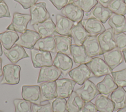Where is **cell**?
<instances>
[{
    "label": "cell",
    "mask_w": 126,
    "mask_h": 112,
    "mask_svg": "<svg viewBox=\"0 0 126 112\" xmlns=\"http://www.w3.org/2000/svg\"><path fill=\"white\" fill-rule=\"evenodd\" d=\"M21 67L15 64H8L2 69V79L1 84L14 85L20 82Z\"/></svg>",
    "instance_id": "cell-1"
},
{
    "label": "cell",
    "mask_w": 126,
    "mask_h": 112,
    "mask_svg": "<svg viewBox=\"0 0 126 112\" xmlns=\"http://www.w3.org/2000/svg\"><path fill=\"white\" fill-rule=\"evenodd\" d=\"M92 74L96 77H101L111 74L112 70L104 60L98 57H93L86 64Z\"/></svg>",
    "instance_id": "cell-2"
},
{
    "label": "cell",
    "mask_w": 126,
    "mask_h": 112,
    "mask_svg": "<svg viewBox=\"0 0 126 112\" xmlns=\"http://www.w3.org/2000/svg\"><path fill=\"white\" fill-rule=\"evenodd\" d=\"M33 66L35 68L53 65V60L50 52L32 49L31 51Z\"/></svg>",
    "instance_id": "cell-3"
},
{
    "label": "cell",
    "mask_w": 126,
    "mask_h": 112,
    "mask_svg": "<svg viewBox=\"0 0 126 112\" xmlns=\"http://www.w3.org/2000/svg\"><path fill=\"white\" fill-rule=\"evenodd\" d=\"M30 8L32 25L42 23L50 18V14L46 9V4L44 2L36 3Z\"/></svg>",
    "instance_id": "cell-4"
},
{
    "label": "cell",
    "mask_w": 126,
    "mask_h": 112,
    "mask_svg": "<svg viewBox=\"0 0 126 112\" xmlns=\"http://www.w3.org/2000/svg\"><path fill=\"white\" fill-rule=\"evenodd\" d=\"M31 20V15L15 12L13 14L11 24L6 29L22 33L27 30L28 24Z\"/></svg>",
    "instance_id": "cell-5"
},
{
    "label": "cell",
    "mask_w": 126,
    "mask_h": 112,
    "mask_svg": "<svg viewBox=\"0 0 126 112\" xmlns=\"http://www.w3.org/2000/svg\"><path fill=\"white\" fill-rule=\"evenodd\" d=\"M115 34L113 29L109 28L97 35V39L103 54L116 48Z\"/></svg>",
    "instance_id": "cell-6"
},
{
    "label": "cell",
    "mask_w": 126,
    "mask_h": 112,
    "mask_svg": "<svg viewBox=\"0 0 126 112\" xmlns=\"http://www.w3.org/2000/svg\"><path fill=\"white\" fill-rule=\"evenodd\" d=\"M75 91L85 102L91 101L99 94L96 85L89 79Z\"/></svg>",
    "instance_id": "cell-7"
},
{
    "label": "cell",
    "mask_w": 126,
    "mask_h": 112,
    "mask_svg": "<svg viewBox=\"0 0 126 112\" xmlns=\"http://www.w3.org/2000/svg\"><path fill=\"white\" fill-rule=\"evenodd\" d=\"M68 75L72 80L80 85L92 76V73L86 64H80L78 66L71 69Z\"/></svg>",
    "instance_id": "cell-8"
},
{
    "label": "cell",
    "mask_w": 126,
    "mask_h": 112,
    "mask_svg": "<svg viewBox=\"0 0 126 112\" xmlns=\"http://www.w3.org/2000/svg\"><path fill=\"white\" fill-rule=\"evenodd\" d=\"M41 38L40 35L36 31L27 29L21 34L15 44L32 50L33 49L36 42Z\"/></svg>",
    "instance_id": "cell-9"
},
{
    "label": "cell",
    "mask_w": 126,
    "mask_h": 112,
    "mask_svg": "<svg viewBox=\"0 0 126 112\" xmlns=\"http://www.w3.org/2000/svg\"><path fill=\"white\" fill-rule=\"evenodd\" d=\"M56 89L58 97L67 98L74 91L76 83L72 79L63 78L56 81Z\"/></svg>",
    "instance_id": "cell-10"
},
{
    "label": "cell",
    "mask_w": 126,
    "mask_h": 112,
    "mask_svg": "<svg viewBox=\"0 0 126 112\" xmlns=\"http://www.w3.org/2000/svg\"><path fill=\"white\" fill-rule=\"evenodd\" d=\"M23 99L32 104L39 105L41 103V92L39 85H23L22 88Z\"/></svg>",
    "instance_id": "cell-11"
},
{
    "label": "cell",
    "mask_w": 126,
    "mask_h": 112,
    "mask_svg": "<svg viewBox=\"0 0 126 112\" xmlns=\"http://www.w3.org/2000/svg\"><path fill=\"white\" fill-rule=\"evenodd\" d=\"M53 65L61 71L63 76H66L72 69L73 61L69 56L57 53L53 61Z\"/></svg>",
    "instance_id": "cell-12"
},
{
    "label": "cell",
    "mask_w": 126,
    "mask_h": 112,
    "mask_svg": "<svg viewBox=\"0 0 126 112\" xmlns=\"http://www.w3.org/2000/svg\"><path fill=\"white\" fill-rule=\"evenodd\" d=\"M61 75V71L53 65L42 67L40 70L37 83L56 81Z\"/></svg>",
    "instance_id": "cell-13"
},
{
    "label": "cell",
    "mask_w": 126,
    "mask_h": 112,
    "mask_svg": "<svg viewBox=\"0 0 126 112\" xmlns=\"http://www.w3.org/2000/svg\"><path fill=\"white\" fill-rule=\"evenodd\" d=\"M62 14L77 24L81 22L84 15V12L74 2L71 3L64 7L61 10Z\"/></svg>",
    "instance_id": "cell-14"
},
{
    "label": "cell",
    "mask_w": 126,
    "mask_h": 112,
    "mask_svg": "<svg viewBox=\"0 0 126 112\" xmlns=\"http://www.w3.org/2000/svg\"><path fill=\"white\" fill-rule=\"evenodd\" d=\"M75 23L60 14L56 15V32L60 35L71 37V30Z\"/></svg>",
    "instance_id": "cell-15"
},
{
    "label": "cell",
    "mask_w": 126,
    "mask_h": 112,
    "mask_svg": "<svg viewBox=\"0 0 126 112\" xmlns=\"http://www.w3.org/2000/svg\"><path fill=\"white\" fill-rule=\"evenodd\" d=\"M87 55L91 58L103 55L97 36L90 35L83 43Z\"/></svg>",
    "instance_id": "cell-16"
},
{
    "label": "cell",
    "mask_w": 126,
    "mask_h": 112,
    "mask_svg": "<svg viewBox=\"0 0 126 112\" xmlns=\"http://www.w3.org/2000/svg\"><path fill=\"white\" fill-rule=\"evenodd\" d=\"M103 55L104 60L112 70L122 63L124 60L122 52L117 47L104 53Z\"/></svg>",
    "instance_id": "cell-17"
},
{
    "label": "cell",
    "mask_w": 126,
    "mask_h": 112,
    "mask_svg": "<svg viewBox=\"0 0 126 112\" xmlns=\"http://www.w3.org/2000/svg\"><path fill=\"white\" fill-rule=\"evenodd\" d=\"M39 86L41 102L51 100L58 97L56 81L43 82Z\"/></svg>",
    "instance_id": "cell-18"
},
{
    "label": "cell",
    "mask_w": 126,
    "mask_h": 112,
    "mask_svg": "<svg viewBox=\"0 0 126 112\" xmlns=\"http://www.w3.org/2000/svg\"><path fill=\"white\" fill-rule=\"evenodd\" d=\"M32 26L41 38L52 36L56 32V25L51 18L42 23L35 24Z\"/></svg>",
    "instance_id": "cell-19"
},
{
    "label": "cell",
    "mask_w": 126,
    "mask_h": 112,
    "mask_svg": "<svg viewBox=\"0 0 126 112\" xmlns=\"http://www.w3.org/2000/svg\"><path fill=\"white\" fill-rule=\"evenodd\" d=\"M81 23L85 29L91 35L97 36L106 30L101 22L93 18H89L82 20Z\"/></svg>",
    "instance_id": "cell-20"
},
{
    "label": "cell",
    "mask_w": 126,
    "mask_h": 112,
    "mask_svg": "<svg viewBox=\"0 0 126 112\" xmlns=\"http://www.w3.org/2000/svg\"><path fill=\"white\" fill-rule=\"evenodd\" d=\"M3 53L13 64H16L20 60L29 57L24 48L16 44L9 50L4 49Z\"/></svg>",
    "instance_id": "cell-21"
},
{
    "label": "cell",
    "mask_w": 126,
    "mask_h": 112,
    "mask_svg": "<svg viewBox=\"0 0 126 112\" xmlns=\"http://www.w3.org/2000/svg\"><path fill=\"white\" fill-rule=\"evenodd\" d=\"M113 13L108 7L97 3L88 14L89 18H93L98 20L102 24L105 23L110 17Z\"/></svg>",
    "instance_id": "cell-22"
},
{
    "label": "cell",
    "mask_w": 126,
    "mask_h": 112,
    "mask_svg": "<svg viewBox=\"0 0 126 112\" xmlns=\"http://www.w3.org/2000/svg\"><path fill=\"white\" fill-rule=\"evenodd\" d=\"M71 55L76 64H86L92 58L87 54L83 45H71Z\"/></svg>",
    "instance_id": "cell-23"
},
{
    "label": "cell",
    "mask_w": 126,
    "mask_h": 112,
    "mask_svg": "<svg viewBox=\"0 0 126 112\" xmlns=\"http://www.w3.org/2000/svg\"><path fill=\"white\" fill-rule=\"evenodd\" d=\"M56 53H61L68 56L71 55V38L70 36L55 35L54 36Z\"/></svg>",
    "instance_id": "cell-24"
},
{
    "label": "cell",
    "mask_w": 126,
    "mask_h": 112,
    "mask_svg": "<svg viewBox=\"0 0 126 112\" xmlns=\"http://www.w3.org/2000/svg\"><path fill=\"white\" fill-rule=\"evenodd\" d=\"M96 85L99 94L104 95H109L118 87L110 74L105 75L103 80L98 83Z\"/></svg>",
    "instance_id": "cell-25"
},
{
    "label": "cell",
    "mask_w": 126,
    "mask_h": 112,
    "mask_svg": "<svg viewBox=\"0 0 126 112\" xmlns=\"http://www.w3.org/2000/svg\"><path fill=\"white\" fill-rule=\"evenodd\" d=\"M108 24L115 34L126 32V19L124 15L113 13L108 19Z\"/></svg>",
    "instance_id": "cell-26"
},
{
    "label": "cell",
    "mask_w": 126,
    "mask_h": 112,
    "mask_svg": "<svg viewBox=\"0 0 126 112\" xmlns=\"http://www.w3.org/2000/svg\"><path fill=\"white\" fill-rule=\"evenodd\" d=\"M90 34L82 26L81 22L75 24L71 30V37L73 38L75 45H82L83 43Z\"/></svg>",
    "instance_id": "cell-27"
},
{
    "label": "cell",
    "mask_w": 126,
    "mask_h": 112,
    "mask_svg": "<svg viewBox=\"0 0 126 112\" xmlns=\"http://www.w3.org/2000/svg\"><path fill=\"white\" fill-rule=\"evenodd\" d=\"M110 99L114 104V111H117L126 105V91L118 86L111 93Z\"/></svg>",
    "instance_id": "cell-28"
},
{
    "label": "cell",
    "mask_w": 126,
    "mask_h": 112,
    "mask_svg": "<svg viewBox=\"0 0 126 112\" xmlns=\"http://www.w3.org/2000/svg\"><path fill=\"white\" fill-rule=\"evenodd\" d=\"M94 105L99 112H113L114 104L111 99L104 95L99 94L95 100Z\"/></svg>",
    "instance_id": "cell-29"
},
{
    "label": "cell",
    "mask_w": 126,
    "mask_h": 112,
    "mask_svg": "<svg viewBox=\"0 0 126 112\" xmlns=\"http://www.w3.org/2000/svg\"><path fill=\"white\" fill-rule=\"evenodd\" d=\"M33 49L51 53H56V43L53 36L41 38L35 43Z\"/></svg>",
    "instance_id": "cell-30"
},
{
    "label": "cell",
    "mask_w": 126,
    "mask_h": 112,
    "mask_svg": "<svg viewBox=\"0 0 126 112\" xmlns=\"http://www.w3.org/2000/svg\"><path fill=\"white\" fill-rule=\"evenodd\" d=\"M17 33L13 30H7L0 33V41L5 49L9 50L19 39Z\"/></svg>",
    "instance_id": "cell-31"
},
{
    "label": "cell",
    "mask_w": 126,
    "mask_h": 112,
    "mask_svg": "<svg viewBox=\"0 0 126 112\" xmlns=\"http://www.w3.org/2000/svg\"><path fill=\"white\" fill-rule=\"evenodd\" d=\"M85 101L76 92L73 91L67 101V109L68 112H80Z\"/></svg>",
    "instance_id": "cell-32"
},
{
    "label": "cell",
    "mask_w": 126,
    "mask_h": 112,
    "mask_svg": "<svg viewBox=\"0 0 126 112\" xmlns=\"http://www.w3.org/2000/svg\"><path fill=\"white\" fill-rule=\"evenodd\" d=\"M107 7L113 13L122 15L126 14V4L124 0H112Z\"/></svg>",
    "instance_id": "cell-33"
},
{
    "label": "cell",
    "mask_w": 126,
    "mask_h": 112,
    "mask_svg": "<svg viewBox=\"0 0 126 112\" xmlns=\"http://www.w3.org/2000/svg\"><path fill=\"white\" fill-rule=\"evenodd\" d=\"M15 112H32V103L22 99H15L13 100Z\"/></svg>",
    "instance_id": "cell-34"
},
{
    "label": "cell",
    "mask_w": 126,
    "mask_h": 112,
    "mask_svg": "<svg viewBox=\"0 0 126 112\" xmlns=\"http://www.w3.org/2000/svg\"><path fill=\"white\" fill-rule=\"evenodd\" d=\"M111 75L116 84L119 87H126V68L112 72Z\"/></svg>",
    "instance_id": "cell-35"
},
{
    "label": "cell",
    "mask_w": 126,
    "mask_h": 112,
    "mask_svg": "<svg viewBox=\"0 0 126 112\" xmlns=\"http://www.w3.org/2000/svg\"><path fill=\"white\" fill-rule=\"evenodd\" d=\"M53 112H68L67 109V101L65 98H56L52 103Z\"/></svg>",
    "instance_id": "cell-36"
},
{
    "label": "cell",
    "mask_w": 126,
    "mask_h": 112,
    "mask_svg": "<svg viewBox=\"0 0 126 112\" xmlns=\"http://www.w3.org/2000/svg\"><path fill=\"white\" fill-rule=\"evenodd\" d=\"M74 2L84 12L86 13L90 12L98 3L96 0H77L74 1Z\"/></svg>",
    "instance_id": "cell-37"
},
{
    "label": "cell",
    "mask_w": 126,
    "mask_h": 112,
    "mask_svg": "<svg viewBox=\"0 0 126 112\" xmlns=\"http://www.w3.org/2000/svg\"><path fill=\"white\" fill-rule=\"evenodd\" d=\"M116 47L122 52L126 50V34L120 33L115 34Z\"/></svg>",
    "instance_id": "cell-38"
},
{
    "label": "cell",
    "mask_w": 126,
    "mask_h": 112,
    "mask_svg": "<svg viewBox=\"0 0 126 112\" xmlns=\"http://www.w3.org/2000/svg\"><path fill=\"white\" fill-rule=\"evenodd\" d=\"M32 112H53L52 104L50 103L44 105L32 104Z\"/></svg>",
    "instance_id": "cell-39"
},
{
    "label": "cell",
    "mask_w": 126,
    "mask_h": 112,
    "mask_svg": "<svg viewBox=\"0 0 126 112\" xmlns=\"http://www.w3.org/2000/svg\"><path fill=\"white\" fill-rule=\"evenodd\" d=\"M56 9L61 10L69 3L74 2V0H49Z\"/></svg>",
    "instance_id": "cell-40"
},
{
    "label": "cell",
    "mask_w": 126,
    "mask_h": 112,
    "mask_svg": "<svg viewBox=\"0 0 126 112\" xmlns=\"http://www.w3.org/2000/svg\"><path fill=\"white\" fill-rule=\"evenodd\" d=\"M10 11L6 3L3 1L0 2V18H10Z\"/></svg>",
    "instance_id": "cell-41"
},
{
    "label": "cell",
    "mask_w": 126,
    "mask_h": 112,
    "mask_svg": "<svg viewBox=\"0 0 126 112\" xmlns=\"http://www.w3.org/2000/svg\"><path fill=\"white\" fill-rule=\"evenodd\" d=\"M80 112H97L96 107L91 101L85 102Z\"/></svg>",
    "instance_id": "cell-42"
},
{
    "label": "cell",
    "mask_w": 126,
    "mask_h": 112,
    "mask_svg": "<svg viewBox=\"0 0 126 112\" xmlns=\"http://www.w3.org/2000/svg\"><path fill=\"white\" fill-rule=\"evenodd\" d=\"M22 5L25 9H27L35 4L38 0H14Z\"/></svg>",
    "instance_id": "cell-43"
},
{
    "label": "cell",
    "mask_w": 126,
    "mask_h": 112,
    "mask_svg": "<svg viewBox=\"0 0 126 112\" xmlns=\"http://www.w3.org/2000/svg\"><path fill=\"white\" fill-rule=\"evenodd\" d=\"M98 3H100L104 7H107L109 3L112 0H96Z\"/></svg>",
    "instance_id": "cell-44"
},
{
    "label": "cell",
    "mask_w": 126,
    "mask_h": 112,
    "mask_svg": "<svg viewBox=\"0 0 126 112\" xmlns=\"http://www.w3.org/2000/svg\"><path fill=\"white\" fill-rule=\"evenodd\" d=\"M117 112H126V105L121 109L117 111Z\"/></svg>",
    "instance_id": "cell-45"
},
{
    "label": "cell",
    "mask_w": 126,
    "mask_h": 112,
    "mask_svg": "<svg viewBox=\"0 0 126 112\" xmlns=\"http://www.w3.org/2000/svg\"><path fill=\"white\" fill-rule=\"evenodd\" d=\"M1 64H2V59L0 57V77L2 76V70Z\"/></svg>",
    "instance_id": "cell-46"
},
{
    "label": "cell",
    "mask_w": 126,
    "mask_h": 112,
    "mask_svg": "<svg viewBox=\"0 0 126 112\" xmlns=\"http://www.w3.org/2000/svg\"><path fill=\"white\" fill-rule=\"evenodd\" d=\"M122 53L124 56V59L125 61V62L126 63V50H125L122 51Z\"/></svg>",
    "instance_id": "cell-47"
},
{
    "label": "cell",
    "mask_w": 126,
    "mask_h": 112,
    "mask_svg": "<svg viewBox=\"0 0 126 112\" xmlns=\"http://www.w3.org/2000/svg\"><path fill=\"white\" fill-rule=\"evenodd\" d=\"M2 55V46H1V43L0 41V56H1Z\"/></svg>",
    "instance_id": "cell-48"
},
{
    "label": "cell",
    "mask_w": 126,
    "mask_h": 112,
    "mask_svg": "<svg viewBox=\"0 0 126 112\" xmlns=\"http://www.w3.org/2000/svg\"><path fill=\"white\" fill-rule=\"evenodd\" d=\"M124 2L125 3V4H126V0H124Z\"/></svg>",
    "instance_id": "cell-49"
},
{
    "label": "cell",
    "mask_w": 126,
    "mask_h": 112,
    "mask_svg": "<svg viewBox=\"0 0 126 112\" xmlns=\"http://www.w3.org/2000/svg\"><path fill=\"white\" fill-rule=\"evenodd\" d=\"M2 1H3V0H0V2H1Z\"/></svg>",
    "instance_id": "cell-50"
},
{
    "label": "cell",
    "mask_w": 126,
    "mask_h": 112,
    "mask_svg": "<svg viewBox=\"0 0 126 112\" xmlns=\"http://www.w3.org/2000/svg\"><path fill=\"white\" fill-rule=\"evenodd\" d=\"M0 112H3V111H0Z\"/></svg>",
    "instance_id": "cell-51"
},
{
    "label": "cell",
    "mask_w": 126,
    "mask_h": 112,
    "mask_svg": "<svg viewBox=\"0 0 126 112\" xmlns=\"http://www.w3.org/2000/svg\"></svg>",
    "instance_id": "cell-52"
}]
</instances>
